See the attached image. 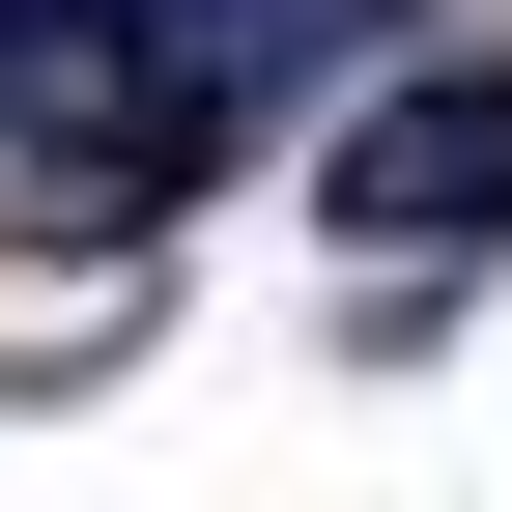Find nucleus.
<instances>
[{"instance_id": "f257e3e1", "label": "nucleus", "mask_w": 512, "mask_h": 512, "mask_svg": "<svg viewBox=\"0 0 512 512\" xmlns=\"http://www.w3.org/2000/svg\"><path fill=\"white\" fill-rule=\"evenodd\" d=\"M313 228L342 256H512V57H427V86H370L342 143H313Z\"/></svg>"}, {"instance_id": "f03ea898", "label": "nucleus", "mask_w": 512, "mask_h": 512, "mask_svg": "<svg viewBox=\"0 0 512 512\" xmlns=\"http://www.w3.org/2000/svg\"><path fill=\"white\" fill-rule=\"evenodd\" d=\"M143 29H200V0H0V143H29L57 86H114V57H143Z\"/></svg>"}]
</instances>
